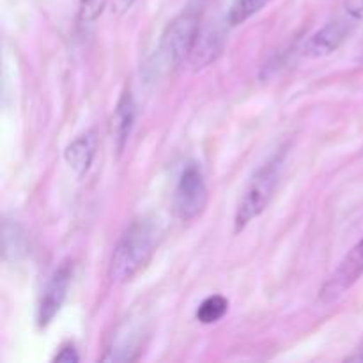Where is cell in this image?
Returning a JSON list of instances; mask_svg holds the SVG:
<instances>
[{
  "instance_id": "1",
  "label": "cell",
  "mask_w": 363,
  "mask_h": 363,
  "mask_svg": "<svg viewBox=\"0 0 363 363\" xmlns=\"http://www.w3.org/2000/svg\"><path fill=\"white\" fill-rule=\"evenodd\" d=\"M158 245V225L149 218L135 220L112 252L108 266L110 282L119 286L133 279L151 261Z\"/></svg>"
},
{
  "instance_id": "5",
  "label": "cell",
  "mask_w": 363,
  "mask_h": 363,
  "mask_svg": "<svg viewBox=\"0 0 363 363\" xmlns=\"http://www.w3.org/2000/svg\"><path fill=\"white\" fill-rule=\"evenodd\" d=\"M363 277V238L346 254L335 272L319 289V301L330 305L342 298Z\"/></svg>"
},
{
  "instance_id": "10",
  "label": "cell",
  "mask_w": 363,
  "mask_h": 363,
  "mask_svg": "<svg viewBox=\"0 0 363 363\" xmlns=\"http://www.w3.org/2000/svg\"><path fill=\"white\" fill-rule=\"evenodd\" d=\"M96 147H98V140H96L94 133L80 135L67 145L64 151V158H66L67 165L77 172V176H84L91 169Z\"/></svg>"
},
{
  "instance_id": "11",
  "label": "cell",
  "mask_w": 363,
  "mask_h": 363,
  "mask_svg": "<svg viewBox=\"0 0 363 363\" xmlns=\"http://www.w3.org/2000/svg\"><path fill=\"white\" fill-rule=\"evenodd\" d=\"M2 250L7 262H20L28 254L27 233L16 220H4Z\"/></svg>"
},
{
  "instance_id": "18",
  "label": "cell",
  "mask_w": 363,
  "mask_h": 363,
  "mask_svg": "<svg viewBox=\"0 0 363 363\" xmlns=\"http://www.w3.org/2000/svg\"><path fill=\"white\" fill-rule=\"evenodd\" d=\"M346 362H357V363H363V340L360 346L357 347V350L353 351V354L351 357L346 358Z\"/></svg>"
},
{
  "instance_id": "13",
  "label": "cell",
  "mask_w": 363,
  "mask_h": 363,
  "mask_svg": "<svg viewBox=\"0 0 363 363\" xmlns=\"http://www.w3.org/2000/svg\"><path fill=\"white\" fill-rule=\"evenodd\" d=\"M268 2L269 0H234L229 14H227V21H229L230 27L245 23L254 14H257Z\"/></svg>"
},
{
  "instance_id": "12",
  "label": "cell",
  "mask_w": 363,
  "mask_h": 363,
  "mask_svg": "<svg viewBox=\"0 0 363 363\" xmlns=\"http://www.w3.org/2000/svg\"><path fill=\"white\" fill-rule=\"evenodd\" d=\"M227 311H229V301L220 294H213L199 305L195 318L202 325H213V323H218L227 314Z\"/></svg>"
},
{
  "instance_id": "7",
  "label": "cell",
  "mask_w": 363,
  "mask_h": 363,
  "mask_svg": "<svg viewBox=\"0 0 363 363\" xmlns=\"http://www.w3.org/2000/svg\"><path fill=\"white\" fill-rule=\"evenodd\" d=\"M353 27L354 21L350 16L339 18V20L323 25L319 30H315L307 39L301 53L307 59H323V57L332 55L335 50H339L346 43V39L353 32Z\"/></svg>"
},
{
  "instance_id": "8",
  "label": "cell",
  "mask_w": 363,
  "mask_h": 363,
  "mask_svg": "<svg viewBox=\"0 0 363 363\" xmlns=\"http://www.w3.org/2000/svg\"><path fill=\"white\" fill-rule=\"evenodd\" d=\"M223 46H225V34L222 28L216 25H201L188 55V62L194 66V69H204L222 55Z\"/></svg>"
},
{
  "instance_id": "4",
  "label": "cell",
  "mask_w": 363,
  "mask_h": 363,
  "mask_svg": "<svg viewBox=\"0 0 363 363\" xmlns=\"http://www.w3.org/2000/svg\"><path fill=\"white\" fill-rule=\"evenodd\" d=\"M206 204H208V186H206L204 174L197 163H188L174 194L176 215L188 222L197 218L204 211Z\"/></svg>"
},
{
  "instance_id": "14",
  "label": "cell",
  "mask_w": 363,
  "mask_h": 363,
  "mask_svg": "<svg viewBox=\"0 0 363 363\" xmlns=\"http://www.w3.org/2000/svg\"><path fill=\"white\" fill-rule=\"evenodd\" d=\"M106 2L108 0H80V4H78V23L82 27L94 23L101 16Z\"/></svg>"
},
{
  "instance_id": "2",
  "label": "cell",
  "mask_w": 363,
  "mask_h": 363,
  "mask_svg": "<svg viewBox=\"0 0 363 363\" xmlns=\"http://www.w3.org/2000/svg\"><path fill=\"white\" fill-rule=\"evenodd\" d=\"M282 170L284 151H280L254 174L238 202L236 215H234V234H240L241 230L247 229L250 222H254L268 208L277 188H279Z\"/></svg>"
},
{
  "instance_id": "16",
  "label": "cell",
  "mask_w": 363,
  "mask_h": 363,
  "mask_svg": "<svg viewBox=\"0 0 363 363\" xmlns=\"http://www.w3.org/2000/svg\"><path fill=\"white\" fill-rule=\"evenodd\" d=\"M78 360H80V357H78L73 344H64V346L59 350V353L53 357V362L57 363H77Z\"/></svg>"
},
{
  "instance_id": "17",
  "label": "cell",
  "mask_w": 363,
  "mask_h": 363,
  "mask_svg": "<svg viewBox=\"0 0 363 363\" xmlns=\"http://www.w3.org/2000/svg\"><path fill=\"white\" fill-rule=\"evenodd\" d=\"M135 0H112V11L116 14H124L131 6H133Z\"/></svg>"
},
{
  "instance_id": "6",
  "label": "cell",
  "mask_w": 363,
  "mask_h": 363,
  "mask_svg": "<svg viewBox=\"0 0 363 363\" xmlns=\"http://www.w3.org/2000/svg\"><path fill=\"white\" fill-rule=\"evenodd\" d=\"M71 279H73V262L64 261L59 268L53 272L46 284L45 291L41 294V300L38 305V325L39 328H45L53 321L57 314L62 308L66 301L67 289H69Z\"/></svg>"
},
{
  "instance_id": "15",
  "label": "cell",
  "mask_w": 363,
  "mask_h": 363,
  "mask_svg": "<svg viewBox=\"0 0 363 363\" xmlns=\"http://www.w3.org/2000/svg\"><path fill=\"white\" fill-rule=\"evenodd\" d=\"M344 14L350 16L354 23H363V0H346Z\"/></svg>"
},
{
  "instance_id": "3",
  "label": "cell",
  "mask_w": 363,
  "mask_h": 363,
  "mask_svg": "<svg viewBox=\"0 0 363 363\" xmlns=\"http://www.w3.org/2000/svg\"><path fill=\"white\" fill-rule=\"evenodd\" d=\"M201 13L194 7H188L177 14L162 35L158 46V62L165 69H174L184 59H188L194 46L197 32L201 28Z\"/></svg>"
},
{
  "instance_id": "9",
  "label": "cell",
  "mask_w": 363,
  "mask_h": 363,
  "mask_svg": "<svg viewBox=\"0 0 363 363\" xmlns=\"http://www.w3.org/2000/svg\"><path fill=\"white\" fill-rule=\"evenodd\" d=\"M135 99L131 91H124L116 106V112L112 117V138L116 142L117 152H121L130 138L131 128L135 123Z\"/></svg>"
}]
</instances>
